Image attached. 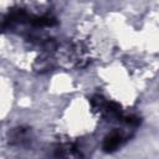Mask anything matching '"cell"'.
<instances>
[{
	"label": "cell",
	"instance_id": "1",
	"mask_svg": "<svg viewBox=\"0 0 159 159\" xmlns=\"http://www.w3.org/2000/svg\"><path fill=\"white\" fill-rule=\"evenodd\" d=\"M124 143V138L123 135L118 132V130H113L111 134H108L103 142V150L107 153L114 152L116 149H118L122 144Z\"/></svg>",
	"mask_w": 159,
	"mask_h": 159
}]
</instances>
